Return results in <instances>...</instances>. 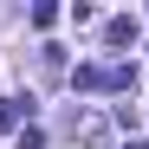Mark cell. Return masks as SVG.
Listing matches in <instances>:
<instances>
[{
  "instance_id": "cell-1",
  "label": "cell",
  "mask_w": 149,
  "mask_h": 149,
  "mask_svg": "<svg viewBox=\"0 0 149 149\" xmlns=\"http://www.w3.org/2000/svg\"><path fill=\"white\" fill-rule=\"evenodd\" d=\"M71 84L78 91H136V71L130 65H78Z\"/></svg>"
},
{
  "instance_id": "cell-2",
  "label": "cell",
  "mask_w": 149,
  "mask_h": 149,
  "mask_svg": "<svg viewBox=\"0 0 149 149\" xmlns=\"http://www.w3.org/2000/svg\"><path fill=\"white\" fill-rule=\"evenodd\" d=\"M78 143L104 149V143H110V117H104V110H84V117H78Z\"/></svg>"
},
{
  "instance_id": "cell-3",
  "label": "cell",
  "mask_w": 149,
  "mask_h": 149,
  "mask_svg": "<svg viewBox=\"0 0 149 149\" xmlns=\"http://www.w3.org/2000/svg\"><path fill=\"white\" fill-rule=\"evenodd\" d=\"M26 110H33V97H0V130H19Z\"/></svg>"
},
{
  "instance_id": "cell-4",
  "label": "cell",
  "mask_w": 149,
  "mask_h": 149,
  "mask_svg": "<svg viewBox=\"0 0 149 149\" xmlns=\"http://www.w3.org/2000/svg\"><path fill=\"white\" fill-rule=\"evenodd\" d=\"M104 39H110V45H130V39H136V19H110Z\"/></svg>"
}]
</instances>
